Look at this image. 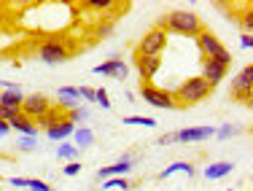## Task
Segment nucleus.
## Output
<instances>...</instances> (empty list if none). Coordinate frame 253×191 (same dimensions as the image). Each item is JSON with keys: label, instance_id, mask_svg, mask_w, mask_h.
I'll return each mask as SVG.
<instances>
[{"label": "nucleus", "instance_id": "nucleus-27", "mask_svg": "<svg viewBox=\"0 0 253 191\" xmlns=\"http://www.w3.org/2000/svg\"><path fill=\"white\" fill-rule=\"evenodd\" d=\"M68 118H70V121H73V124H81V121H86V118H89V111L78 105V108H73V111L68 113Z\"/></svg>", "mask_w": 253, "mask_h": 191}, {"label": "nucleus", "instance_id": "nucleus-21", "mask_svg": "<svg viewBox=\"0 0 253 191\" xmlns=\"http://www.w3.org/2000/svg\"><path fill=\"white\" fill-rule=\"evenodd\" d=\"M73 146L81 151V148H92L94 146V132L89 127H76V132H73Z\"/></svg>", "mask_w": 253, "mask_h": 191}, {"label": "nucleus", "instance_id": "nucleus-36", "mask_svg": "<svg viewBox=\"0 0 253 191\" xmlns=\"http://www.w3.org/2000/svg\"><path fill=\"white\" fill-rule=\"evenodd\" d=\"M243 27H245V33L251 35V30H253V14H251V11L243 16Z\"/></svg>", "mask_w": 253, "mask_h": 191}, {"label": "nucleus", "instance_id": "nucleus-1", "mask_svg": "<svg viewBox=\"0 0 253 191\" xmlns=\"http://www.w3.org/2000/svg\"><path fill=\"white\" fill-rule=\"evenodd\" d=\"M165 30L167 33H178V35H200L202 33V19L194 11H172L165 16Z\"/></svg>", "mask_w": 253, "mask_h": 191}, {"label": "nucleus", "instance_id": "nucleus-34", "mask_svg": "<svg viewBox=\"0 0 253 191\" xmlns=\"http://www.w3.org/2000/svg\"><path fill=\"white\" fill-rule=\"evenodd\" d=\"M5 183H8V186H16V189H27V178H5Z\"/></svg>", "mask_w": 253, "mask_h": 191}, {"label": "nucleus", "instance_id": "nucleus-10", "mask_svg": "<svg viewBox=\"0 0 253 191\" xmlns=\"http://www.w3.org/2000/svg\"><path fill=\"white\" fill-rule=\"evenodd\" d=\"M92 73L94 76H108V78H116V81H124L126 76H129V65H126L124 59H119V57H111V59H105L102 65H97Z\"/></svg>", "mask_w": 253, "mask_h": 191}, {"label": "nucleus", "instance_id": "nucleus-15", "mask_svg": "<svg viewBox=\"0 0 253 191\" xmlns=\"http://www.w3.org/2000/svg\"><path fill=\"white\" fill-rule=\"evenodd\" d=\"M234 170V162H213L205 167V181H221V178H226L229 172Z\"/></svg>", "mask_w": 253, "mask_h": 191}, {"label": "nucleus", "instance_id": "nucleus-7", "mask_svg": "<svg viewBox=\"0 0 253 191\" xmlns=\"http://www.w3.org/2000/svg\"><path fill=\"white\" fill-rule=\"evenodd\" d=\"M140 97L146 100L148 105H154V108H165V111L178 108L175 97H172L170 92H165V89H159V86H151V83H146V86L140 89Z\"/></svg>", "mask_w": 253, "mask_h": 191}, {"label": "nucleus", "instance_id": "nucleus-8", "mask_svg": "<svg viewBox=\"0 0 253 191\" xmlns=\"http://www.w3.org/2000/svg\"><path fill=\"white\" fill-rule=\"evenodd\" d=\"M49 108H51V103H49V97H46V94H27L25 103H22V116L38 121L43 113H49Z\"/></svg>", "mask_w": 253, "mask_h": 191}, {"label": "nucleus", "instance_id": "nucleus-2", "mask_svg": "<svg viewBox=\"0 0 253 191\" xmlns=\"http://www.w3.org/2000/svg\"><path fill=\"white\" fill-rule=\"evenodd\" d=\"M213 92V86H210L208 81H202L200 76H191V78H186L183 83L178 86V92H175V103L178 105H197V103H202L208 94Z\"/></svg>", "mask_w": 253, "mask_h": 191}, {"label": "nucleus", "instance_id": "nucleus-32", "mask_svg": "<svg viewBox=\"0 0 253 191\" xmlns=\"http://www.w3.org/2000/svg\"><path fill=\"white\" fill-rule=\"evenodd\" d=\"M78 94H81V100L94 103V89H92V86H78Z\"/></svg>", "mask_w": 253, "mask_h": 191}, {"label": "nucleus", "instance_id": "nucleus-13", "mask_svg": "<svg viewBox=\"0 0 253 191\" xmlns=\"http://www.w3.org/2000/svg\"><path fill=\"white\" fill-rule=\"evenodd\" d=\"M135 65H137L140 78L143 81H151V78H156V73H159V68H162V57H140V54H137Z\"/></svg>", "mask_w": 253, "mask_h": 191}, {"label": "nucleus", "instance_id": "nucleus-11", "mask_svg": "<svg viewBox=\"0 0 253 191\" xmlns=\"http://www.w3.org/2000/svg\"><path fill=\"white\" fill-rule=\"evenodd\" d=\"M132 167H135V153L126 151L119 162H113L111 167H102V170L97 172V178H102V181H105V178H124V175H129Z\"/></svg>", "mask_w": 253, "mask_h": 191}, {"label": "nucleus", "instance_id": "nucleus-14", "mask_svg": "<svg viewBox=\"0 0 253 191\" xmlns=\"http://www.w3.org/2000/svg\"><path fill=\"white\" fill-rule=\"evenodd\" d=\"M73 132H76V124L70 121V118H65V121H59V124H54V127H49L43 135L49 137V140L65 143V140H70V137H73Z\"/></svg>", "mask_w": 253, "mask_h": 191}, {"label": "nucleus", "instance_id": "nucleus-30", "mask_svg": "<svg viewBox=\"0 0 253 191\" xmlns=\"http://www.w3.org/2000/svg\"><path fill=\"white\" fill-rule=\"evenodd\" d=\"M16 148H19V151H35V148H38V143H35V137H19V143H16Z\"/></svg>", "mask_w": 253, "mask_h": 191}, {"label": "nucleus", "instance_id": "nucleus-33", "mask_svg": "<svg viewBox=\"0 0 253 191\" xmlns=\"http://www.w3.org/2000/svg\"><path fill=\"white\" fill-rule=\"evenodd\" d=\"M240 49H245V51H253V35L243 33V38H240Z\"/></svg>", "mask_w": 253, "mask_h": 191}, {"label": "nucleus", "instance_id": "nucleus-26", "mask_svg": "<svg viewBox=\"0 0 253 191\" xmlns=\"http://www.w3.org/2000/svg\"><path fill=\"white\" fill-rule=\"evenodd\" d=\"M27 191H57L51 189L46 181H41V178H27Z\"/></svg>", "mask_w": 253, "mask_h": 191}, {"label": "nucleus", "instance_id": "nucleus-17", "mask_svg": "<svg viewBox=\"0 0 253 191\" xmlns=\"http://www.w3.org/2000/svg\"><path fill=\"white\" fill-rule=\"evenodd\" d=\"M65 118H68V113H65V111H59V108H54V105H51L49 113H43V116H41L38 121H35V127H38V129H43V132H46L49 127H54V124H59V121H65Z\"/></svg>", "mask_w": 253, "mask_h": 191}, {"label": "nucleus", "instance_id": "nucleus-5", "mask_svg": "<svg viewBox=\"0 0 253 191\" xmlns=\"http://www.w3.org/2000/svg\"><path fill=\"white\" fill-rule=\"evenodd\" d=\"M38 59L46 65H59V62H65V59H70V49L57 38L43 40V43L38 46Z\"/></svg>", "mask_w": 253, "mask_h": 191}, {"label": "nucleus", "instance_id": "nucleus-4", "mask_svg": "<svg viewBox=\"0 0 253 191\" xmlns=\"http://www.w3.org/2000/svg\"><path fill=\"white\" fill-rule=\"evenodd\" d=\"M167 49V30L156 27L148 30L146 35L140 38V46H137V54L140 57H162V51Z\"/></svg>", "mask_w": 253, "mask_h": 191}, {"label": "nucleus", "instance_id": "nucleus-20", "mask_svg": "<svg viewBox=\"0 0 253 191\" xmlns=\"http://www.w3.org/2000/svg\"><path fill=\"white\" fill-rule=\"evenodd\" d=\"M22 103H25L22 89H3V92H0V105H5V108H19L22 111Z\"/></svg>", "mask_w": 253, "mask_h": 191}, {"label": "nucleus", "instance_id": "nucleus-37", "mask_svg": "<svg viewBox=\"0 0 253 191\" xmlns=\"http://www.w3.org/2000/svg\"><path fill=\"white\" fill-rule=\"evenodd\" d=\"M8 132H11V124L0 121V137H8Z\"/></svg>", "mask_w": 253, "mask_h": 191}, {"label": "nucleus", "instance_id": "nucleus-3", "mask_svg": "<svg viewBox=\"0 0 253 191\" xmlns=\"http://www.w3.org/2000/svg\"><path fill=\"white\" fill-rule=\"evenodd\" d=\"M229 65H232V54H229V51L224 49L218 57H213V59H205V62H202V76H200V78H202V81H208L210 86L215 89L221 81L226 78V70H229Z\"/></svg>", "mask_w": 253, "mask_h": 191}, {"label": "nucleus", "instance_id": "nucleus-16", "mask_svg": "<svg viewBox=\"0 0 253 191\" xmlns=\"http://www.w3.org/2000/svg\"><path fill=\"white\" fill-rule=\"evenodd\" d=\"M178 172H183V175H189V178H194L197 175V170H194V164H189V162H172L170 167H165V170L159 172V181H167L170 175H178Z\"/></svg>", "mask_w": 253, "mask_h": 191}, {"label": "nucleus", "instance_id": "nucleus-29", "mask_svg": "<svg viewBox=\"0 0 253 191\" xmlns=\"http://www.w3.org/2000/svg\"><path fill=\"white\" fill-rule=\"evenodd\" d=\"M113 30H116V22L113 19H108V22H102V25L97 27V38H108V35H113Z\"/></svg>", "mask_w": 253, "mask_h": 191}, {"label": "nucleus", "instance_id": "nucleus-31", "mask_svg": "<svg viewBox=\"0 0 253 191\" xmlns=\"http://www.w3.org/2000/svg\"><path fill=\"white\" fill-rule=\"evenodd\" d=\"M62 172H65L68 178H76L78 172H81V164H78V162H68V164L62 167Z\"/></svg>", "mask_w": 253, "mask_h": 191}, {"label": "nucleus", "instance_id": "nucleus-23", "mask_svg": "<svg viewBox=\"0 0 253 191\" xmlns=\"http://www.w3.org/2000/svg\"><path fill=\"white\" fill-rule=\"evenodd\" d=\"M122 124H129V127H156V118L151 116H124L122 118Z\"/></svg>", "mask_w": 253, "mask_h": 191}, {"label": "nucleus", "instance_id": "nucleus-38", "mask_svg": "<svg viewBox=\"0 0 253 191\" xmlns=\"http://www.w3.org/2000/svg\"><path fill=\"white\" fill-rule=\"evenodd\" d=\"M226 191H234V189H226Z\"/></svg>", "mask_w": 253, "mask_h": 191}, {"label": "nucleus", "instance_id": "nucleus-12", "mask_svg": "<svg viewBox=\"0 0 253 191\" xmlns=\"http://www.w3.org/2000/svg\"><path fill=\"white\" fill-rule=\"evenodd\" d=\"M215 135V127H189V129H178L175 132V143H202L208 137Z\"/></svg>", "mask_w": 253, "mask_h": 191}, {"label": "nucleus", "instance_id": "nucleus-9", "mask_svg": "<svg viewBox=\"0 0 253 191\" xmlns=\"http://www.w3.org/2000/svg\"><path fill=\"white\" fill-rule=\"evenodd\" d=\"M197 49H200V54L205 59H213V57H218L221 51H224V43H221V38L215 33L202 30V33L197 35Z\"/></svg>", "mask_w": 253, "mask_h": 191}, {"label": "nucleus", "instance_id": "nucleus-35", "mask_svg": "<svg viewBox=\"0 0 253 191\" xmlns=\"http://www.w3.org/2000/svg\"><path fill=\"white\" fill-rule=\"evenodd\" d=\"M172 143H175V132H167L156 140V146H172Z\"/></svg>", "mask_w": 253, "mask_h": 191}, {"label": "nucleus", "instance_id": "nucleus-18", "mask_svg": "<svg viewBox=\"0 0 253 191\" xmlns=\"http://www.w3.org/2000/svg\"><path fill=\"white\" fill-rule=\"evenodd\" d=\"M11 129H16V132H19L22 137H35V135L41 132V129L35 127V121H33V118L22 116V113L14 118V121H11Z\"/></svg>", "mask_w": 253, "mask_h": 191}, {"label": "nucleus", "instance_id": "nucleus-22", "mask_svg": "<svg viewBox=\"0 0 253 191\" xmlns=\"http://www.w3.org/2000/svg\"><path fill=\"white\" fill-rule=\"evenodd\" d=\"M57 159H62L65 164H68V162H78V148L70 140L59 143V146H57Z\"/></svg>", "mask_w": 253, "mask_h": 191}, {"label": "nucleus", "instance_id": "nucleus-6", "mask_svg": "<svg viewBox=\"0 0 253 191\" xmlns=\"http://www.w3.org/2000/svg\"><path fill=\"white\" fill-rule=\"evenodd\" d=\"M251 89H253V65H245L232 81V97L243 105H251Z\"/></svg>", "mask_w": 253, "mask_h": 191}, {"label": "nucleus", "instance_id": "nucleus-19", "mask_svg": "<svg viewBox=\"0 0 253 191\" xmlns=\"http://www.w3.org/2000/svg\"><path fill=\"white\" fill-rule=\"evenodd\" d=\"M57 97H59V103L65 105V108H78L81 105V94H78V86H62L57 92Z\"/></svg>", "mask_w": 253, "mask_h": 191}, {"label": "nucleus", "instance_id": "nucleus-24", "mask_svg": "<svg viewBox=\"0 0 253 191\" xmlns=\"http://www.w3.org/2000/svg\"><path fill=\"white\" fill-rule=\"evenodd\" d=\"M102 189H119V191H129V181L126 178H105L102 181Z\"/></svg>", "mask_w": 253, "mask_h": 191}, {"label": "nucleus", "instance_id": "nucleus-25", "mask_svg": "<svg viewBox=\"0 0 253 191\" xmlns=\"http://www.w3.org/2000/svg\"><path fill=\"white\" fill-rule=\"evenodd\" d=\"M94 103H97L100 105V108H105V111H111V94H108V89H94Z\"/></svg>", "mask_w": 253, "mask_h": 191}, {"label": "nucleus", "instance_id": "nucleus-28", "mask_svg": "<svg viewBox=\"0 0 253 191\" xmlns=\"http://www.w3.org/2000/svg\"><path fill=\"white\" fill-rule=\"evenodd\" d=\"M237 132H240V127H232V124H226V127L215 129V135H213V137H218V140H229V137H234Z\"/></svg>", "mask_w": 253, "mask_h": 191}]
</instances>
